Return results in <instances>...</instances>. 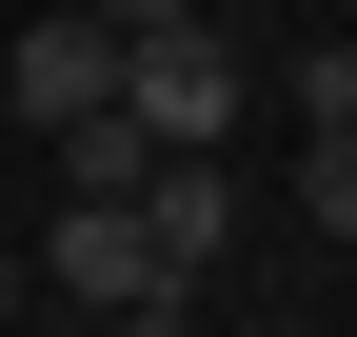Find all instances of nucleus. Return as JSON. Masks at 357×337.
I'll return each instance as SVG.
<instances>
[{"label":"nucleus","instance_id":"1","mask_svg":"<svg viewBox=\"0 0 357 337\" xmlns=\"http://www.w3.org/2000/svg\"><path fill=\"white\" fill-rule=\"evenodd\" d=\"M40 298H79V318H178L199 278L159 258V219H139V198H60V238H40Z\"/></svg>","mask_w":357,"mask_h":337},{"label":"nucleus","instance_id":"2","mask_svg":"<svg viewBox=\"0 0 357 337\" xmlns=\"http://www.w3.org/2000/svg\"><path fill=\"white\" fill-rule=\"evenodd\" d=\"M119 119H139V139H238V40H218V20L119 40Z\"/></svg>","mask_w":357,"mask_h":337},{"label":"nucleus","instance_id":"3","mask_svg":"<svg viewBox=\"0 0 357 337\" xmlns=\"http://www.w3.org/2000/svg\"><path fill=\"white\" fill-rule=\"evenodd\" d=\"M100 100H119V20H79V0L40 20V0H20V20H0V119L60 139V119H100Z\"/></svg>","mask_w":357,"mask_h":337},{"label":"nucleus","instance_id":"4","mask_svg":"<svg viewBox=\"0 0 357 337\" xmlns=\"http://www.w3.org/2000/svg\"><path fill=\"white\" fill-rule=\"evenodd\" d=\"M139 219H159L178 278H218V258H238V139H159L139 159Z\"/></svg>","mask_w":357,"mask_h":337},{"label":"nucleus","instance_id":"5","mask_svg":"<svg viewBox=\"0 0 357 337\" xmlns=\"http://www.w3.org/2000/svg\"><path fill=\"white\" fill-rule=\"evenodd\" d=\"M139 159H159V139H139L119 100H100V119H60V198H139Z\"/></svg>","mask_w":357,"mask_h":337},{"label":"nucleus","instance_id":"6","mask_svg":"<svg viewBox=\"0 0 357 337\" xmlns=\"http://www.w3.org/2000/svg\"><path fill=\"white\" fill-rule=\"evenodd\" d=\"M298 219H318V238H357V119H318V159H298Z\"/></svg>","mask_w":357,"mask_h":337},{"label":"nucleus","instance_id":"7","mask_svg":"<svg viewBox=\"0 0 357 337\" xmlns=\"http://www.w3.org/2000/svg\"><path fill=\"white\" fill-rule=\"evenodd\" d=\"M278 100H298V119H357V40H298V60H278Z\"/></svg>","mask_w":357,"mask_h":337},{"label":"nucleus","instance_id":"8","mask_svg":"<svg viewBox=\"0 0 357 337\" xmlns=\"http://www.w3.org/2000/svg\"><path fill=\"white\" fill-rule=\"evenodd\" d=\"M79 20H119V40H159V20H199V0H79Z\"/></svg>","mask_w":357,"mask_h":337},{"label":"nucleus","instance_id":"9","mask_svg":"<svg viewBox=\"0 0 357 337\" xmlns=\"http://www.w3.org/2000/svg\"><path fill=\"white\" fill-rule=\"evenodd\" d=\"M20 298H40V258H20V238H0V318H20Z\"/></svg>","mask_w":357,"mask_h":337},{"label":"nucleus","instance_id":"10","mask_svg":"<svg viewBox=\"0 0 357 337\" xmlns=\"http://www.w3.org/2000/svg\"><path fill=\"white\" fill-rule=\"evenodd\" d=\"M0 20H20V0H0Z\"/></svg>","mask_w":357,"mask_h":337}]
</instances>
